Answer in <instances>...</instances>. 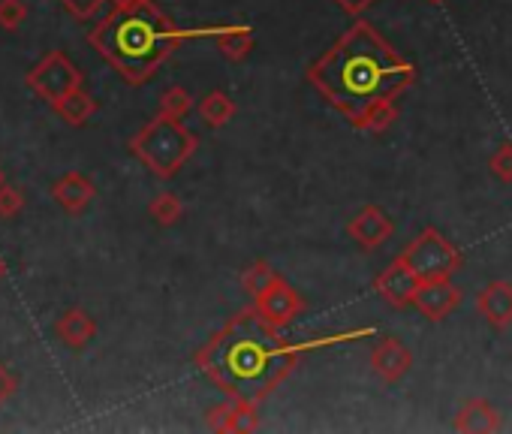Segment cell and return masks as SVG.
I'll return each mask as SVG.
<instances>
[{
	"label": "cell",
	"instance_id": "4fadbf2b",
	"mask_svg": "<svg viewBox=\"0 0 512 434\" xmlns=\"http://www.w3.org/2000/svg\"><path fill=\"white\" fill-rule=\"evenodd\" d=\"M476 311L494 332L512 326V281H491L476 293Z\"/></svg>",
	"mask_w": 512,
	"mask_h": 434
},
{
	"label": "cell",
	"instance_id": "7402d4cb",
	"mask_svg": "<svg viewBox=\"0 0 512 434\" xmlns=\"http://www.w3.org/2000/svg\"><path fill=\"white\" fill-rule=\"evenodd\" d=\"M148 214L154 217V221L160 227H172L181 221V214H184V202L172 193V190H160L151 202H148Z\"/></svg>",
	"mask_w": 512,
	"mask_h": 434
},
{
	"label": "cell",
	"instance_id": "8992f818",
	"mask_svg": "<svg viewBox=\"0 0 512 434\" xmlns=\"http://www.w3.org/2000/svg\"><path fill=\"white\" fill-rule=\"evenodd\" d=\"M28 88L46 100V103H58L61 97L73 94L76 88H82V73L73 67V61L64 52H49L31 73H28Z\"/></svg>",
	"mask_w": 512,
	"mask_h": 434
},
{
	"label": "cell",
	"instance_id": "30bf717a",
	"mask_svg": "<svg viewBox=\"0 0 512 434\" xmlns=\"http://www.w3.org/2000/svg\"><path fill=\"white\" fill-rule=\"evenodd\" d=\"M395 227L392 217L380 208V205H365L362 211H356L347 224V236L350 242H356L362 251H377L392 239Z\"/></svg>",
	"mask_w": 512,
	"mask_h": 434
},
{
	"label": "cell",
	"instance_id": "ba28073f",
	"mask_svg": "<svg viewBox=\"0 0 512 434\" xmlns=\"http://www.w3.org/2000/svg\"><path fill=\"white\" fill-rule=\"evenodd\" d=\"M253 308L260 311V317H263L266 323L284 329V326H290V323L305 311V299H302V293L281 275L269 290H263L260 296L253 299Z\"/></svg>",
	"mask_w": 512,
	"mask_h": 434
},
{
	"label": "cell",
	"instance_id": "e0dca14e",
	"mask_svg": "<svg viewBox=\"0 0 512 434\" xmlns=\"http://www.w3.org/2000/svg\"><path fill=\"white\" fill-rule=\"evenodd\" d=\"M55 332H58V338H61L67 347L82 350V347H88V344L94 341L97 323H94V317H91L88 311H82V308H67V311L58 317Z\"/></svg>",
	"mask_w": 512,
	"mask_h": 434
},
{
	"label": "cell",
	"instance_id": "cb8c5ba5",
	"mask_svg": "<svg viewBox=\"0 0 512 434\" xmlns=\"http://www.w3.org/2000/svg\"><path fill=\"white\" fill-rule=\"evenodd\" d=\"M488 169L497 181L512 184V142H500L491 157H488Z\"/></svg>",
	"mask_w": 512,
	"mask_h": 434
},
{
	"label": "cell",
	"instance_id": "d6986e66",
	"mask_svg": "<svg viewBox=\"0 0 512 434\" xmlns=\"http://www.w3.org/2000/svg\"><path fill=\"white\" fill-rule=\"evenodd\" d=\"M196 112H199V118L208 124V127H226L232 118H235V100L226 94V91H208L199 103H196Z\"/></svg>",
	"mask_w": 512,
	"mask_h": 434
},
{
	"label": "cell",
	"instance_id": "7c38bea8",
	"mask_svg": "<svg viewBox=\"0 0 512 434\" xmlns=\"http://www.w3.org/2000/svg\"><path fill=\"white\" fill-rule=\"evenodd\" d=\"M458 305H461V290L452 284V278H443V281H422L419 290H416V299H413V308H416L422 317H428L431 323L446 320Z\"/></svg>",
	"mask_w": 512,
	"mask_h": 434
},
{
	"label": "cell",
	"instance_id": "d6a6232c",
	"mask_svg": "<svg viewBox=\"0 0 512 434\" xmlns=\"http://www.w3.org/2000/svg\"><path fill=\"white\" fill-rule=\"evenodd\" d=\"M0 184H4V172H0Z\"/></svg>",
	"mask_w": 512,
	"mask_h": 434
},
{
	"label": "cell",
	"instance_id": "5bb4252c",
	"mask_svg": "<svg viewBox=\"0 0 512 434\" xmlns=\"http://www.w3.org/2000/svg\"><path fill=\"white\" fill-rule=\"evenodd\" d=\"M452 428L461 431V434H494L503 428V416L500 410L485 401V398H470L458 407L455 419H452Z\"/></svg>",
	"mask_w": 512,
	"mask_h": 434
},
{
	"label": "cell",
	"instance_id": "9a60e30c",
	"mask_svg": "<svg viewBox=\"0 0 512 434\" xmlns=\"http://www.w3.org/2000/svg\"><path fill=\"white\" fill-rule=\"evenodd\" d=\"M190 37H208V40H214L217 52H220L226 61H232V64L244 61V58L253 52V28H250V25L205 28V31H196V34H190Z\"/></svg>",
	"mask_w": 512,
	"mask_h": 434
},
{
	"label": "cell",
	"instance_id": "7a4b0ae2",
	"mask_svg": "<svg viewBox=\"0 0 512 434\" xmlns=\"http://www.w3.org/2000/svg\"><path fill=\"white\" fill-rule=\"evenodd\" d=\"M308 85L353 127L365 106L398 100L416 85V67L365 19H356L305 70Z\"/></svg>",
	"mask_w": 512,
	"mask_h": 434
},
{
	"label": "cell",
	"instance_id": "f1b7e54d",
	"mask_svg": "<svg viewBox=\"0 0 512 434\" xmlns=\"http://www.w3.org/2000/svg\"><path fill=\"white\" fill-rule=\"evenodd\" d=\"M332 4L341 10V13H347V16H353V19H362L365 16V10H371L377 0H332Z\"/></svg>",
	"mask_w": 512,
	"mask_h": 434
},
{
	"label": "cell",
	"instance_id": "f546056e",
	"mask_svg": "<svg viewBox=\"0 0 512 434\" xmlns=\"http://www.w3.org/2000/svg\"><path fill=\"white\" fill-rule=\"evenodd\" d=\"M133 4H142V0H112V7H133Z\"/></svg>",
	"mask_w": 512,
	"mask_h": 434
},
{
	"label": "cell",
	"instance_id": "44dd1931",
	"mask_svg": "<svg viewBox=\"0 0 512 434\" xmlns=\"http://www.w3.org/2000/svg\"><path fill=\"white\" fill-rule=\"evenodd\" d=\"M278 278H281V272H278L269 260H256V263H250V266L244 269L241 287H244V293H250V299H256L263 290H269Z\"/></svg>",
	"mask_w": 512,
	"mask_h": 434
},
{
	"label": "cell",
	"instance_id": "4316f807",
	"mask_svg": "<svg viewBox=\"0 0 512 434\" xmlns=\"http://www.w3.org/2000/svg\"><path fill=\"white\" fill-rule=\"evenodd\" d=\"M22 205H25V196H22V190H16V187H10V184H0V217H16L19 211H22Z\"/></svg>",
	"mask_w": 512,
	"mask_h": 434
},
{
	"label": "cell",
	"instance_id": "603a6c76",
	"mask_svg": "<svg viewBox=\"0 0 512 434\" xmlns=\"http://www.w3.org/2000/svg\"><path fill=\"white\" fill-rule=\"evenodd\" d=\"M193 109V97H190V91L187 88H169V91H163V97H160V115H166V118H178V121H184V115Z\"/></svg>",
	"mask_w": 512,
	"mask_h": 434
},
{
	"label": "cell",
	"instance_id": "5b68a950",
	"mask_svg": "<svg viewBox=\"0 0 512 434\" xmlns=\"http://www.w3.org/2000/svg\"><path fill=\"white\" fill-rule=\"evenodd\" d=\"M419 281H443L452 278L455 272H461L464 257L461 251L434 227H425L401 254H398Z\"/></svg>",
	"mask_w": 512,
	"mask_h": 434
},
{
	"label": "cell",
	"instance_id": "ac0fdd59",
	"mask_svg": "<svg viewBox=\"0 0 512 434\" xmlns=\"http://www.w3.org/2000/svg\"><path fill=\"white\" fill-rule=\"evenodd\" d=\"M52 109H55L58 118H64V124L82 127V124L97 112V100H94L85 88H76L73 94H67V97H61L58 103H52Z\"/></svg>",
	"mask_w": 512,
	"mask_h": 434
},
{
	"label": "cell",
	"instance_id": "ffe728a7",
	"mask_svg": "<svg viewBox=\"0 0 512 434\" xmlns=\"http://www.w3.org/2000/svg\"><path fill=\"white\" fill-rule=\"evenodd\" d=\"M398 106H395V100H377V103H371V106H365V112L356 118V124H353V130H365V133H383V130H389L395 121H398Z\"/></svg>",
	"mask_w": 512,
	"mask_h": 434
},
{
	"label": "cell",
	"instance_id": "2e32d148",
	"mask_svg": "<svg viewBox=\"0 0 512 434\" xmlns=\"http://www.w3.org/2000/svg\"><path fill=\"white\" fill-rule=\"evenodd\" d=\"M52 196H55V202H58L64 211L82 214V211L94 202L97 187H94V181L85 178L82 172H67L64 178H58V181L52 184Z\"/></svg>",
	"mask_w": 512,
	"mask_h": 434
},
{
	"label": "cell",
	"instance_id": "1f68e13d",
	"mask_svg": "<svg viewBox=\"0 0 512 434\" xmlns=\"http://www.w3.org/2000/svg\"><path fill=\"white\" fill-rule=\"evenodd\" d=\"M428 4H443V0H428Z\"/></svg>",
	"mask_w": 512,
	"mask_h": 434
},
{
	"label": "cell",
	"instance_id": "52a82bcc",
	"mask_svg": "<svg viewBox=\"0 0 512 434\" xmlns=\"http://www.w3.org/2000/svg\"><path fill=\"white\" fill-rule=\"evenodd\" d=\"M205 425L217 434H250L260 428V401L226 395V401L208 407Z\"/></svg>",
	"mask_w": 512,
	"mask_h": 434
},
{
	"label": "cell",
	"instance_id": "484cf974",
	"mask_svg": "<svg viewBox=\"0 0 512 434\" xmlns=\"http://www.w3.org/2000/svg\"><path fill=\"white\" fill-rule=\"evenodd\" d=\"M58 4L79 22H88L100 13V7L106 4V0H58Z\"/></svg>",
	"mask_w": 512,
	"mask_h": 434
},
{
	"label": "cell",
	"instance_id": "d4e9b609",
	"mask_svg": "<svg viewBox=\"0 0 512 434\" xmlns=\"http://www.w3.org/2000/svg\"><path fill=\"white\" fill-rule=\"evenodd\" d=\"M28 19V4L25 0H0V28L16 31Z\"/></svg>",
	"mask_w": 512,
	"mask_h": 434
},
{
	"label": "cell",
	"instance_id": "8fae6325",
	"mask_svg": "<svg viewBox=\"0 0 512 434\" xmlns=\"http://www.w3.org/2000/svg\"><path fill=\"white\" fill-rule=\"evenodd\" d=\"M413 368V353L398 335H383L371 350V371L383 383H401Z\"/></svg>",
	"mask_w": 512,
	"mask_h": 434
},
{
	"label": "cell",
	"instance_id": "3957f363",
	"mask_svg": "<svg viewBox=\"0 0 512 434\" xmlns=\"http://www.w3.org/2000/svg\"><path fill=\"white\" fill-rule=\"evenodd\" d=\"M184 37L190 34L178 31L172 19L154 7V0H142L133 7H112L88 34V43L127 85H145Z\"/></svg>",
	"mask_w": 512,
	"mask_h": 434
},
{
	"label": "cell",
	"instance_id": "6da1fadb",
	"mask_svg": "<svg viewBox=\"0 0 512 434\" xmlns=\"http://www.w3.org/2000/svg\"><path fill=\"white\" fill-rule=\"evenodd\" d=\"M374 329L341 332L329 338H311L302 344H290L278 326L266 323L253 305L238 311L220 332H214L196 350V368L220 386L226 395L266 401L299 365V359L311 350H323L332 344H344L353 338H371Z\"/></svg>",
	"mask_w": 512,
	"mask_h": 434
},
{
	"label": "cell",
	"instance_id": "277c9868",
	"mask_svg": "<svg viewBox=\"0 0 512 434\" xmlns=\"http://www.w3.org/2000/svg\"><path fill=\"white\" fill-rule=\"evenodd\" d=\"M196 148V133L187 130L178 118H166L160 112L130 139L133 157L157 178H172L196 154Z\"/></svg>",
	"mask_w": 512,
	"mask_h": 434
},
{
	"label": "cell",
	"instance_id": "83f0119b",
	"mask_svg": "<svg viewBox=\"0 0 512 434\" xmlns=\"http://www.w3.org/2000/svg\"><path fill=\"white\" fill-rule=\"evenodd\" d=\"M16 389H19V380H16V374L0 362V404H7L13 395H16Z\"/></svg>",
	"mask_w": 512,
	"mask_h": 434
},
{
	"label": "cell",
	"instance_id": "9c48e42d",
	"mask_svg": "<svg viewBox=\"0 0 512 434\" xmlns=\"http://www.w3.org/2000/svg\"><path fill=\"white\" fill-rule=\"evenodd\" d=\"M419 278L413 275V269L395 257L377 278H374V293L389 305V308H410L413 299H416V290H419Z\"/></svg>",
	"mask_w": 512,
	"mask_h": 434
},
{
	"label": "cell",
	"instance_id": "4dcf8cb0",
	"mask_svg": "<svg viewBox=\"0 0 512 434\" xmlns=\"http://www.w3.org/2000/svg\"><path fill=\"white\" fill-rule=\"evenodd\" d=\"M4 272H7V266H4V260H0V278H4Z\"/></svg>",
	"mask_w": 512,
	"mask_h": 434
}]
</instances>
